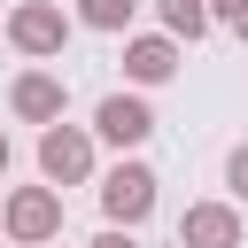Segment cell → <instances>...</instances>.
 I'll return each mask as SVG.
<instances>
[{
  "label": "cell",
  "mask_w": 248,
  "mask_h": 248,
  "mask_svg": "<svg viewBox=\"0 0 248 248\" xmlns=\"http://www.w3.org/2000/svg\"><path fill=\"white\" fill-rule=\"evenodd\" d=\"M0 232H8L16 248H54V240H62V194H54V186H16V194L0 202Z\"/></svg>",
  "instance_id": "cell-2"
},
{
  "label": "cell",
  "mask_w": 248,
  "mask_h": 248,
  "mask_svg": "<svg viewBox=\"0 0 248 248\" xmlns=\"http://www.w3.org/2000/svg\"><path fill=\"white\" fill-rule=\"evenodd\" d=\"M225 186H232V209H240V202H248V140L225 155Z\"/></svg>",
  "instance_id": "cell-11"
},
{
  "label": "cell",
  "mask_w": 248,
  "mask_h": 248,
  "mask_svg": "<svg viewBox=\"0 0 248 248\" xmlns=\"http://www.w3.org/2000/svg\"><path fill=\"white\" fill-rule=\"evenodd\" d=\"M155 16H163V39H202L209 31V0H155Z\"/></svg>",
  "instance_id": "cell-9"
},
{
  "label": "cell",
  "mask_w": 248,
  "mask_h": 248,
  "mask_svg": "<svg viewBox=\"0 0 248 248\" xmlns=\"http://www.w3.org/2000/svg\"><path fill=\"white\" fill-rule=\"evenodd\" d=\"M8 163H16V147H8V132H0V178H8Z\"/></svg>",
  "instance_id": "cell-14"
},
{
  "label": "cell",
  "mask_w": 248,
  "mask_h": 248,
  "mask_svg": "<svg viewBox=\"0 0 248 248\" xmlns=\"http://www.w3.org/2000/svg\"><path fill=\"white\" fill-rule=\"evenodd\" d=\"M155 186H163V178H155L140 155L108 163V170H101V209H108V225H116V232L147 225V217H155Z\"/></svg>",
  "instance_id": "cell-1"
},
{
  "label": "cell",
  "mask_w": 248,
  "mask_h": 248,
  "mask_svg": "<svg viewBox=\"0 0 248 248\" xmlns=\"http://www.w3.org/2000/svg\"><path fill=\"white\" fill-rule=\"evenodd\" d=\"M93 140H108V147H147V132H155V108H147V93H108L101 108H93V124H85Z\"/></svg>",
  "instance_id": "cell-6"
},
{
  "label": "cell",
  "mask_w": 248,
  "mask_h": 248,
  "mask_svg": "<svg viewBox=\"0 0 248 248\" xmlns=\"http://www.w3.org/2000/svg\"><path fill=\"white\" fill-rule=\"evenodd\" d=\"M209 23H232V31L248 39V0H209Z\"/></svg>",
  "instance_id": "cell-12"
},
{
  "label": "cell",
  "mask_w": 248,
  "mask_h": 248,
  "mask_svg": "<svg viewBox=\"0 0 248 248\" xmlns=\"http://www.w3.org/2000/svg\"><path fill=\"white\" fill-rule=\"evenodd\" d=\"M140 16V0H78V23L85 31H124Z\"/></svg>",
  "instance_id": "cell-10"
},
{
  "label": "cell",
  "mask_w": 248,
  "mask_h": 248,
  "mask_svg": "<svg viewBox=\"0 0 248 248\" xmlns=\"http://www.w3.org/2000/svg\"><path fill=\"white\" fill-rule=\"evenodd\" d=\"M93 178V132L85 124H46L39 132V186H85Z\"/></svg>",
  "instance_id": "cell-3"
},
{
  "label": "cell",
  "mask_w": 248,
  "mask_h": 248,
  "mask_svg": "<svg viewBox=\"0 0 248 248\" xmlns=\"http://www.w3.org/2000/svg\"><path fill=\"white\" fill-rule=\"evenodd\" d=\"M8 108H16V124H62L70 116V85H62V70H16V85H8Z\"/></svg>",
  "instance_id": "cell-5"
},
{
  "label": "cell",
  "mask_w": 248,
  "mask_h": 248,
  "mask_svg": "<svg viewBox=\"0 0 248 248\" xmlns=\"http://www.w3.org/2000/svg\"><path fill=\"white\" fill-rule=\"evenodd\" d=\"M124 78H132V85H170V78H178V39H163V31L124 39Z\"/></svg>",
  "instance_id": "cell-8"
},
{
  "label": "cell",
  "mask_w": 248,
  "mask_h": 248,
  "mask_svg": "<svg viewBox=\"0 0 248 248\" xmlns=\"http://www.w3.org/2000/svg\"><path fill=\"white\" fill-rule=\"evenodd\" d=\"M70 31H78V23H70L54 0H23V8L8 16V46H16L23 62H54V54L70 46Z\"/></svg>",
  "instance_id": "cell-4"
},
{
  "label": "cell",
  "mask_w": 248,
  "mask_h": 248,
  "mask_svg": "<svg viewBox=\"0 0 248 248\" xmlns=\"http://www.w3.org/2000/svg\"><path fill=\"white\" fill-rule=\"evenodd\" d=\"M240 240H248V225H240L232 202H186V217H178V248H240Z\"/></svg>",
  "instance_id": "cell-7"
},
{
  "label": "cell",
  "mask_w": 248,
  "mask_h": 248,
  "mask_svg": "<svg viewBox=\"0 0 248 248\" xmlns=\"http://www.w3.org/2000/svg\"><path fill=\"white\" fill-rule=\"evenodd\" d=\"M93 248H140V240H132V232H116V225H108V232H93Z\"/></svg>",
  "instance_id": "cell-13"
}]
</instances>
